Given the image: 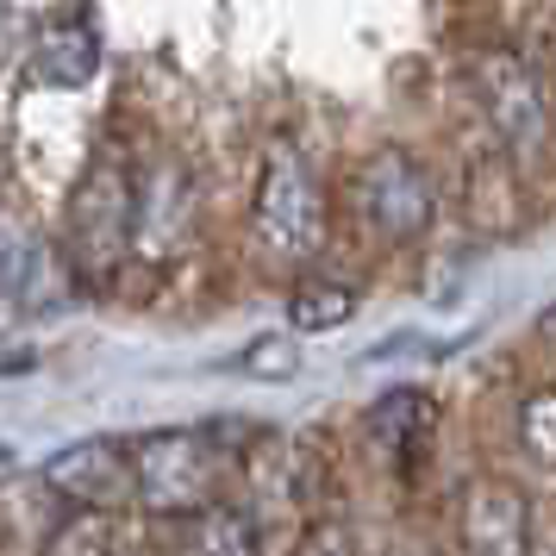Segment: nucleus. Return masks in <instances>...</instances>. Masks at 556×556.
<instances>
[{"mask_svg":"<svg viewBox=\"0 0 556 556\" xmlns=\"http://www.w3.org/2000/svg\"><path fill=\"white\" fill-rule=\"evenodd\" d=\"M251 244L269 269H306L326 244V181L294 131H276L256 156Z\"/></svg>","mask_w":556,"mask_h":556,"instance_id":"obj_1","label":"nucleus"},{"mask_svg":"<svg viewBox=\"0 0 556 556\" xmlns=\"http://www.w3.org/2000/svg\"><path fill=\"white\" fill-rule=\"evenodd\" d=\"M56 256L76 288H106L131 263V163L119 144H101L70 181Z\"/></svg>","mask_w":556,"mask_h":556,"instance_id":"obj_2","label":"nucleus"},{"mask_svg":"<svg viewBox=\"0 0 556 556\" xmlns=\"http://www.w3.org/2000/svg\"><path fill=\"white\" fill-rule=\"evenodd\" d=\"M226 431L219 426H163L131 438V501L151 519H188L219 501L226 481Z\"/></svg>","mask_w":556,"mask_h":556,"instance_id":"obj_3","label":"nucleus"},{"mask_svg":"<svg viewBox=\"0 0 556 556\" xmlns=\"http://www.w3.org/2000/svg\"><path fill=\"white\" fill-rule=\"evenodd\" d=\"M469 94L481 106V126L494 131L513 163H538L556 144V88L544 81V70L513 45H488L469 56Z\"/></svg>","mask_w":556,"mask_h":556,"instance_id":"obj_4","label":"nucleus"},{"mask_svg":"<svg viewBox=\"0 0 556 556\" xmlns=\"http://www.w3.org/2000/svg\"><path fill=\"white\" fill-rule=\"evenodd\" d=\"M351 206L369 238L401 251L438 226V181L406 144H376L351 169Z\"/></svg>","mask_w":556,"mask_h":556,"instance_id":"obj_5","label":"nucleus"},{"mask_svg":"<svg viewBox=\"0 0 556 556\" xmlns=\"http://www.w3.org/2000/svg\"><path fill=\"white\" fill-rule=\"evenodd\" d=\"M201 219V181L188 156L151 151L131 163V256L138 263H169L194 238Z\"/></svg>","mask_w":556,"mask_h":556,"instance_id":"obj_6","label":"nucleus"},{"mask_svg":"<svg viewBox=\"0 0 556 556\" xmlns=\"http://www.w3.org/2000/svg\"><path fill=\"white\" fill-rule=\"evenodd\" d=\"M45 488L76 513H113L131 501V438H76L45 463Z\"/></svg>","mask_w":556,"mask_h":556,"instance_id":"obj_7","label":"nucleus"},{"mask_svg":"<svg viewBox=\"0 0 556 556\" xmlns=\"http://www.w3.org/2000/svg\"><path fill=\"white\" fill-rule=\"evenodd\" d=\"M463 556H531V501L513 481H476L463 494Z\"/></svg>","mask_w":556,"mask_h":556,"instance_id":"obj_8","label":"nucleus"},{"mask_svg":"<svg viewBox=\"0 0 556 556\" xmlns=\"http://www.w3.org/2000/svg\"><path fill=\"white\" fill-rule=\"evenodd\" d=\"M369 444H376L394 469H413L419 451H426L431 438V394L426 388H388L376 406H369Z\"/></svg>","mask_w":556,"mask_h":556,"instance_id":"obj_9","label":"nucleus"},{"mask_svg":"<svg viewBox=\"0 0 556 556\" xmlns=\"http://www.w3.org/2000/svg\"><path fill=\"white\" fill-rule=\"evenodd\" d=\"M94 70H101V31L81 13L56 20L38 45V81L45 88H81V81H94Z\"/></svg>","mask_w":556,"mask_h":556,"instance_id":"obj_10","label":"nucleus"},{"mask_svg":"<svg viewBox=\"0 0 556 556\" xmlns=\"http://www.w3.org/2000/svg\"><path fill=\"white\" fill-rule=\"evenodd\" d=\"M181 526V551L176 556H263V538L256 526L238 513V506H201V513H188L176 519Z\"/></svg>","mask_w":556,"mask_h":556,"instance_id":"obj_11","label":"nucleus"},{"mask_svg":"<svg viewBox=\"0 0 556 556\" xmlns=\"http://www.w3.org/2000/svg\"><path fill=\"white\" fill-rule=\"evenodd\" d=\"M356 319V288L344 281H326V276H306L294 294H288V326L319 338V331H338Z\"/></svg>","mask_w":556,"mask_h":556,"instance_id":"obj_12","label":"nucleus"},{"mask_svg":"<svg viewBox=\"0 0 556 556\" xmlns=\"http://www.w3.org/2000/svg\"><path fill=\"white\" fill-rule=\"evenodd\" d=\"M519 444H526V456L538 469L556 476V381L551 388H531L519 401Z\"/></svg>","mask_w":556,"mask_h":556,"instance_id":"obj_13","label":"nucleus"},{"mask_svg":"<svg viewBox=\"0 0 556 556\" xmlns=\"http://www.w3.org/2000/svg\"><path fill=\"white\" fill-rule=\"evenodd\" d=\"M238 376H256V381H288L294 369H301V356H294V344L288 338H256V344H244L238 351V363H231Z\"/></svg>","mask_w":556,"mask_h":556,"instance_id":"obj_14","label":"nucleus"},{"mask_svg":"<svg viewBox=\"0 0 556 556\" xmlns=\"http://www.w3.org/2000/svg\"><path fill=\"white\" fill-rule=\"evenodd\" d=\"M45 556H113V551H106V531L94 519H70V526L51 531Z\"/></svg>","mask_w":556,"mask_h":556,"instance_id":"obj_15","label":"nucleus"},{"mask_svg":"<svg viewBox=\"0 0 556 556\" xmlns=\"http://www.w3.org/2000/svg\"><path fill=\"white\" fill-rule=\"evenodd\" d=\"M294 556H356L351 531L338 526V519H326V526H306V538L294 544Z\"/></svg>","mask_w":556,"mask_h":556,"instance_id":"obj_16","label":"nucleus"},{"mask_svg":"<svg viewBox=\"0 0 556 556\" xmlns=\"http://www.w3.org/2000/svg\"><path fill=\"white\" fill-rule=\"evenodd\" d=\"M394 556H431V544H419V538H406V544H394Z\"/></svg>","mask_w":556,"mask_h":556,"instance_id":"obj_17","label":"nucleus"},{"mask_svg":"<svg viewBox=\"0 0 556 556\" xmlns=\"http://www.w3.org/2000/svg\"><path fill=\"white\" fill-rule=\"evenodd\" d=\"M531 556H556V531L551 538H531Z\"/></svg>","mask_w":556,"mask_h":556,"instance_id":"obj_18","label":"nucleus"},{"mask_svg":"<svg viewBox=\"0 0 556 556\" xmlns=\"http://www.w3.org/2000/svg\"><path fill=\"white\" fill-rule=\"evenodd\" d=\"M0 463H13V451H7V444H0Z\"/></svg>","mask_w":556,"mask_h":556,"instance_id":"obj_19","label":"nucleus"}]
</instances>
